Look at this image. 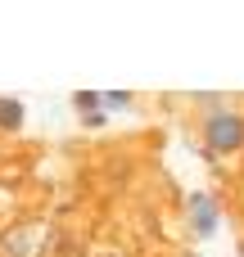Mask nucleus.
<instances>
[{"label": "nucleus", "mask_w": 244, "mask_h": 257, "mask_svg": "<svg viewBox=\"0 0 244 257\" xmlns=\"http://www.w3.org/2000/svg\"><path fill=\"white\" fill-rule=\"evenodd\" d=\"M0 126L5 131H18L23 126V104L18 99H0Z\"/></svg>", "instance_id": "obj_4"}, {"label": "nucleus", "mask_w": 244, "mask_h": 257, "mask_svg": "<svg viewBox=\"0 0 244 257\" xmlns=\"http://www.w3.org/2000/svg\"><path fill=\"white\" fill-rule=\"evenodd\" d=\"M190 221H195V230H199V235H213V230H217L213 203H208L204 194H195V199H190Z\"/></svg>", "instance_id": "obj_3"}, {"label": "nucleus", "mask_w": 244, "mask_h": 257, "mask_svg": "<svg viewBox=\"0 0 244 257\" xmlns=\"http://www.w3.org/2000/svg\"><path fill=\"white\" fill-rule=\"evenodd\" d=\"M91 257H118V253H91Z\"/></svg>", "instance_id": "obj_6"}, {"label": "nucleus", "mask_w": 244, "mask_h": 257, "mask_svg": "<svg viewBox=\"0 0 244 257\" xmlns=\"http://www.w3.org/2000/svg\"><path fill=\"white\" fill-rule=\"evenodd\" d=\"M240 145H244V117H235V113H213L208 117V149L231 154Z\"/></svg>", "instance_id": "obj_2"}, {"label": "nucleus", "mask_w": 244, "mask_h": 257, "mask_svg": "<svg viewBox=\"0 0 244 257\" xmlns=\"http://www.w3.org/2000/svg\"><path fill=\"white\" fill-rule=\"evenodd\" d=\"M72 99H77L82 108H95V99H100V95H91V90H82V95H72Z\"/></svg>", "instance_id": "obj_5"}, {"label": "nucleus", "mask_w": 244, "mask_h": 257, "mask_svg": "<svg viewBox=\"0 0 244 257\" xmlns=\"http://www.w3.org/2000/svg\"><path fill=\"white\" fill-rule=\"evenodd\" d=\"M50 253V230L41 221H14L0 230V257H45Z\"/></svg>", "instance_id": "obj_1"}]
</instances>
